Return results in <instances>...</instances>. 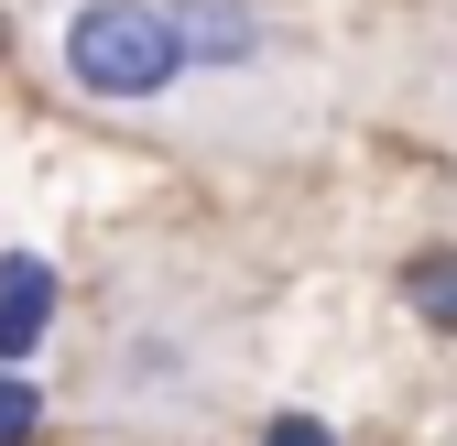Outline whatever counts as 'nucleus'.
<instances>
[{
    "instance_id": "obj_1",
    "label": "nucleus",
    "mask_w": 457,
    "mask_h": 446,
    "mask_svg": "<svg viewBox=\"0 0 457 446\" xmlns=\"http://www.w3.org/2000/svg\"><path fill=\"white\" fill-rule=\"evenodd\" d=\"M66 77L87 98H163L186 77V33H175V0H87L66 22Z\"/></svg>"
},
{
    "instance_id": "obj_2",
    "label": "nucleus",
    "mask_w": 457,
    "mask_h": 446,
    "mask_svg": "<svg viewBox=\"0 0 457 446\" xmlns=\"http://www.w3.org/2000/svg\"><path fill=\"white\" fill-rule=\"evenodd\" d=\"M44 326H54V261L44 251H0V359H33Z\"/></svg>"
},
{
    "instance_id": "obj_3",
    "label": "nucleus",
    "mask_w": 457,
    "mask_h": 446,
    "mask_svg": "<svg viewBox=\"0 0 457 446\" xmlns=\"http://www.w3.org/2000/svg\"><path fill=\"white\" fill-rule=\"evenodd\" d=\"M175 33H186V66H240V54L262 44V22L240 12V0H175Z\"/></svg>"
},
{
    "instance_id": "obj_4",
    "label": "nucleus",
    "mask_w": 457,
    "mask_h": 446,
    "mask_svg": "<svg viewBox=\"0 0 457 446\" xmlns=\"http://www.w3.org/2000/svg\"><path fill=\"white\" fill-rule=\"evenodd\" d=\"M403 294H414V316L457 326V251H425V261H403Z\"/></svg>"
},
{
    "instance_id": "obj_5",
    "label": "nucleus",
    "mask_w": 457,
    "mask_h": 446,
    "mask_svg": "<svg viewBox=\"0 0 457 446\" xmlns=\"http://www.w3.org/2000/svg\"><path fill=\"white\" fill-rule=\"evenodd\" d=\"M33 425H44L33 381H12V370H0V446H33Z\"/></svg>"
},
{
    "instance_id": "obj_6",
    "label": "nucleus",
    "mask_w": 457,
    "mask_h": 446,
    "mask_svg": "<svg viewBox=\"0 0 457 446\" xmlns=\"http://www.w3.org/2000/svg\"><path fill=\"white\" fill-rule=\"evenodd\" d=\"M262 446H337V435H327V425H316V414H283V425H272V435H262Z\"/></svg>"
}]
</instances>
